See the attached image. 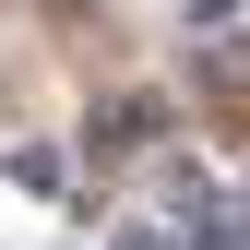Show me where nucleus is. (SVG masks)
<instances>
[{
    "label": "nucleus",
    "instance_id": "obj_3",
    "mask_svg": "<svg viewBox=\"0 0 250 250\" xmlns=\"http://www.w3.org/2000/svg\"><path fill=\"white\" fill-rule=\"evenodd\" d=\"M191 36H203V48H227V36H250V0H191Z\"/></svg>",
    "mask_w": 250,
    "mask_h": 250
},
{
    "label": "nucleus",
    "instance_id": "obj_2",
    "mask_svg": "<svg viewBox=\"0 0 250 250\" xmlns=\"http://www.w3.org/2000/svg\"><path fill=\"white\" fill-rule=\"evenodd\" d=\"M12 191H72V155H60V143H24L12 155Z\"/></svg>",
    "mask_w": 250,
    "mask_h": 250
},
{
    "label": "nucleus",
    "instance_id": "obj_1",
    "mask_svg": "<svg viewBox=\"0 0 250 250\" xmlns=\"http://www.w3.org/2000/svg\"><path fill=\"white\" fill-rule=\"evenodd\" d=\"M96 143L107 155H155V143H167V107H155V96H107L96 107Z\"/></svg>",
    "mask_w": 250,
    "mask_h": 250
},
{
    "label": "nucleus",
    "instance_id": "obj_4",
    "mask_svg": "<svg viewBox=\"0 0 250 250\" xmlns=\"http://www.w3.org/2000/svg\"><path fill=\"white\" fill-rule=\"evenodd\" d=\"M203 250H250V203H238V191H214V214H203Z\"/></svg>",
    "mask_w": 250,
    "mask_h": 250
}]
</instances>
